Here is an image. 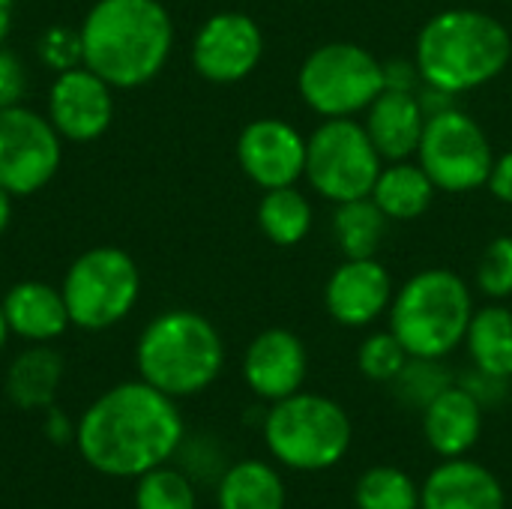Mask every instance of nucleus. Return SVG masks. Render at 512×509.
<instances>
[{
    "mask_svg": "<svg viewBox=\"0 0 512 509\" xmlns=\"http://www.w3.org/2000/svg\"><path fill=\"white\" fill-rule=\"evenodd\" d=\"M186 438L177 399L147 381H123L105 390L75 423L81 459L102 477L138 480L168 465Z\"/></svg>",
    "mask_w": 512,
    "mask_h": 509,
    "instance_id": "obj_1",
    "label": "nucleus"
},
{
    "mask_svg": "<svg viewBox=\"0 0 512 509\" xmlns=\"http://www.w3.org/2000/svg\"><path fill=\"white\" fill-rule=\"evenodd\" d=\"M78 33L84 66L114 90L150 84L174 51V21L159 0H96Z\"/></svg>",
    "mask_w": 512,
    "mask_h": 509,
    "instance_id": "obj_2",
    "label": "nucleus"
},
{
    "mask_svg": "<svg viewBox=\"0 0 512 509\" xmlns=\"http://www.w3.org/2000/svg\"><path fill=\"white\" fill-rule=\"evenodd\" d=\"M510 60V30L495 15L465 6L432 15L414 45V66L423 84L453 96L495 81Z\"/></svg>",
    "mask_w": 512,
    "mask_h": 509,
    "instance_id": "obj_3",
    "label": "nucleus"
},
{
    "mask_svg": "<svg viewBox=\"0 0 512 509\" xmlns=\"http://www.w3.org/2000/svg\"><path fill=\"white\" fill-rule=\"evenodd\" d=\"M138 378L171 399L204 393L225 366V342L210 318L192 309L156 315L135 345Z\"/></svg>",
    "mask_w": 512,
    "mask_h": 509,
    "instance_id": "obj_4",
    "label": "nucleus"
},
{
    "mask_svg": "<svg viewBox=\"0 0 512 509\" xmlns=\"http://www.w3.org/2000/svg\"><path fill=\"white\" fill-rule=\"evenodd\" d=\"M390 330L417 360H444L465 345L474 318L468 282L447 267H429L411 276L390 303Z\"/></svg>",
    "mask_w": 512,
    "mask_h": 509,
    "instance_id": "obj_5",
    "label": "nucleus"
},
{
    "mask_svg": "<svg viewBox=\"0 0 512 509\" xmlns=\"http://www.w3.org/2000/svg\"><path fill=\"white\" fill-rule=\"evenodd\" d=\"M261 432L270 456L303 474L339 465L354 438L351 417L336 399L303 390L273 402L264 414Z\"/></svg>",
    "mask_w": 512,
    "mask_h": 509,
    "instance_id": "obj_6",
    "label": "nucleus"
},
{
    "mask_svg": "<svg viewBox=\"0 0 512 509\" xmlns=\"http://www.w3.org/2000/svg\"><path fill=\"white\" fill-rule=\"evenodd\" d=\"M384 87V63L357 42H324L306 54L297 72L300 99L324 120L366 111Z\"/></svg>",
    "mask_w": 512,
    "mask_h": 509,
    "instance_id": "obj_7",
    "label": "nucleus"
},
{
    "mask_svg": "<svg viewBox=\"0 0 512 509\" xmlns=\"http://www.w3.org/2000/svg\"><path fill=\"white\" fill-rule=\"evenodd\" d=\"M60 291L72 327L102 333L135 309L141 297V270L129 252L117 246H93L72 261Z\"/></svg>",
    "mask_w": 512,
    "mask_h": 509,
    "instance_id": "obj_8",
    "label": "nucleus"
},
{
    "mask_svg": "<svg viewBox=\"0 0 512 509\" xmlns=\"http://www.w3.org/2000/svg\"><path fill=\"white\" fill-rule=\"evenodd\" d=\"M384 168L378 147L366 126L354 117H330L306 138V180L309 186L333 201L345 204L369 198Z\"/></svg>",
    "mask_w": 512,
    "mask_h": 509,
    "instance_id": "obj_9",
    "label": "nucleus"
},
{
    "mask_svg": "<svg viewBox=\"0 0 512 509\" xmlns=\"http://www.w3.org/2000/svg\"><path fill=\"white\" fill-rule=\"evenodd\" d=\"M417 162L438 192L465 195L489 183L495 153L486 129L462 108H444L426 117Z\"/></svg>",
    "mask_w": 512,
    "mask_h": 509,
    "instance_id": "obj_10",
    "label": "nucleus"
},
{
    "mask_svg": "<svg viewBox=\"0 0 512 509\" xmlns=\"http://www.w3.org/2000/svg\"><path fill=\"white\" fill-rule=\"evenodd\" d=\"M63 162V138L27 105L0 108V189L27 198L45 189Z\"/></svg>",
    "mask_w": 512,
    "mask_h": 509,
    "instance_id": "obj_11",
    "label": "nucleus"
},
{
    "mask_svg": "<svg viewBox=\"0 0 512 509\" xmlns=\"http://www.w3.org/2000/svg\"><path fill=\"white\" fill-rule=\"evenodd\" d=\"M261 57L264 33L246 12H216L192 39V66L210 84H237L249 78Z\"/></svg>",
    "mask_w": 512,
    "mask_h": 509,
    "instance_id": "obj_12",
    "label": "nucleus"
},
{
    "mask_svg": "<svg viewBox=\"0 0 512 509\" xmlns=\"http://www.w3.org/2000/svg\"><path fill=\"white\" fill-rule=\"evenodd\" d=\"M114 111V87L84 63L57 72L48 87L45 117L63 141L87 144L102 138L114 123Z\"/></svg>",
    "mask_w": 512,
    "mask_h": 509,
    "instance_id": "obj_13",
    "label": "nucleus"
},
{
    "mask_svg": "<svg viewBox=\"0 0 512 509\" xmlns=\"http://www.w3.org/2000/svg\"><path fill=\"white\" fill-rule=\"evenodd\" d=\"M237 162L264 192L297 186L306 174V138L282 117H258L246 123L237 138Z\"/></svg>",
    "mask_w": 512,
    "mask_h": 509,
    "instance_id": "obj_14",
    "label": "nucleus"
},
{
    "mask_svg": "<svg viewBox=\"0 0 512 509\" xmlns=\"http://www.w3.org/2000/svg\"><path fill=\"white\" fill-rule=\"evenodd\" d=\"M393 276L378 258H345L327 279L324 306L342 327H369L390 312Z\"/></svg>",
    "mask_w": 512,
    "mask_h": 509,
    "instance_id": "obj_15",
    "label": "nucleus"
},
{
    "mask_svg": "<svg viewBox=\"0 0 512 509\" xmlns=\"http://www.w3.org/2000/svg\"><path fill=\"white\" fill-rule=\"evenodd\" d=\"M306 372H309L306 345L297 333L285 327H270L258 333L243 354L246 387L270 405L300 393Z\"/></svg>",
    "mask_w": 512,
    "mask_h": 509,
    "instance_id": "obj_16",
    "label": "nucleus"
},
{
    "mask_svg": "<svg viewBox=\"0 0 512 509\" xmlns=\"http://www.w3.org/2000/svg\"><path fill=\"white\" fill-rule=\"evenodd\" d=\"M420 509H507L501 480L480 462L444 459L420 486Z\"/></svg>",
    "mask_w": 512,
    "mask_h": 509,
    "instance_id": "obj_17",
    "label": "nucleus"
},
{
    "mask_svg": "<svg viewBox=\"0 0 512 509\" xmlns=\"http://www.w3.org/2000/svg\"><path fill=\"white\" fill-rule=\"evenodd\" d=\"M483 435V405L480 399L462 387H444L426 408H423V438L432 453L441 459L468 456Z\"/></svg>",
    "mask_w": 512,
    "mask_h": 509,
    "instance_id": "obj_18",
    "label": "nucleus"
},
{
    "mask_svg": "<svg viewBox=\"0 0 512 509\" xmlns=\"http://www.w3.org/2000/svg\"><path fill=\"white\" fill-rule=\"evenodd\" d=\"M363 126L384 162L417 156L426 129V108L420 102V93L384 87V93L366 108Z\"/></svg>",
    "mask_w": 512,
    "mask_h": 509,
    "instance_id": "obj_19",
    "label": "nucleus"
},
{
    "mask_svg": "<svg viewBox=\"0 0 512 509\" xmlns=\"http://www.w3.org/2000/svg\"><path fill=\"white\" fill-rule=\"evenodd\" d=\"M0 306H3L9 333L30 345H48L72 327L63 291L39 279L15 282L3 294Z\"/></svg>",
    "mask_w": 512,
    "mask_h": 509,
    "instance_id": "obj_20",
    "label": "nucleus"
},
{
    "mask_svg": "<svg viewBox=\"0 0 512 509\" xmlns=\"http://www.w3.org/2000/svg\"><path fill=\"white\" fill-rule=\"evenodd\" d=\"M63 372V357L51 345H30L6 369V399L21 411H45L54 405Z\"/></svg>",
    "mask_w": 512,
    "mask_h": 509,
    "instance_id": "obj_21",
    "label": "nucleus"
},
{
    "mask_svg": "<svg viewBox=\"0 0 512 509\" xmlns=\"http://www.w3.org/2000/svg\"><path fill=\"white\" fill-rule=\"evenodd\" d=\"M435 192L438 186L432 183V177L423 171L420 162L399 159V162H384L372 186V201L381 207V213L390 222H414L432 207Z\"/></svg>",
    "mask_w": 512,
    "mask_h": 509,
    "instance_id": "obj_22",
    "label": "nucleus"
},
{
    "mask_svg": "<svg viewBox=\"0 0 512 509\" xmlns=\"http://www.w3.org/2000/svg\"><path fill=\"white\" fill-rule=\"evenodd\" d=\"M288 492L282 474L261 462L243 459L222 471L216 486V507L219 509H285Z\"/></svg>",
    "mask_w": 512,
    "mask_h": 509,
    "instance_id": "obj_23",
    "label": "nucleus"
},
{
    "mask_svg": "<svg viewBox=\"0 0 512 509\" xmlns=\"http://www.w3.org/2000/svg\"><path fill=\"white\" fill-rule=\"evenodd\" d=\"M465 348L477 372L492 378H512V312L504 303H489L474 309L465 333Z\"/></svg>",
    "mask_w": 512,
    "mask_h": 509,
    "instance_id": "obj_24",
    "label": "nucleus"
},
{
    "mask_svg": "<svg viewBox=\"0 0 512 509\" xmlns=\"http://www.w3.org/2000/svg\"><path fill=\"white\" fill-rule=\"evenodd\" d=\"M312 204L297 186L267 189L258 201V228L273 246H297L312 231Z\"/></svg>",
    "mask_w": 512,
    "mask_h": 509,
    "instance_id": "obj_25",
    "label": "nucleus"
},
{
    "mask_svg": "<svg viewBox=\"0 0 512 509\" xmlns=\"http://www.w3.org/2000/svg\"><path fill=\"white\" fill-rule=\"evenodd\" d=\"M390 219L381 213V207L369 198H354L345 204H336L333 216V237L345 258H375L384 246Z\"/></svg>",
    "mask_w": 512,
    "mask_h": 509,
    "instance_id": "obj_26",
    "label": "nucleus"
},
{
    "mask_svg": "<svg viewBox=\"0 0 512 509\" xmlns=\"http://www.w3.org/2000/svg\"><path fill=\"white\" fill-rule=\"evenodd\" d=\"M357 509H420V486L393 465L369 468L354 486Z\"/></svg>",
    "mask_w": 512,
    "mask_h": 509,
    "instance_id": "obj_27",
    "label": "nucleus"
},
{
    "mask_svg": "<svg viewBox=\"0 0 512 509\" xmlns=\"http://www.w3.org/2000/svg\"><path fill=\"white\" fill-rule=\"evenodd\" d=\"M135 509H198V492L183 468L159 465L135 480Z\"/></svg>",
    "mask_w": 512,
    "mask_h": 509,
    "instance_id": "obj_28",
    "label": "nucleus"
},
{
    "mask_svg": "<svg viewBox=\"0 0 512 509\" xmlns=\"http://www.w3.org/2000/svg\"><path fill=\"white\" fill-rule=\"evenodd\" d=\"M411 354L405 351V345L393 336V330H378L369 333L360 342L357 351V369L363 378L375 381V384H393L402 369L408 366Z\"/></svg>",
    "mask_w": 512,
    "mask_h": 509,
    "instance_id": "obj_29",
    "label": "nucleus"
},
{
    "mask_svg": "<svg viewBox=\"0 0 512 509\" xmlns=\"http://www.w3.org/2000/svg\"><path fill=\"white\" fill-rule=\"evenodd\" d=\"M477 288L495 303L512 297V234L495 237L477 264Z\"/></svg>",
    "mask_w": 512,
    "mask_h": 509,
    "instance_id": "obj_30",
    "label": "nucleus"
},
{
    "mask_svg": "<svg viewBox=\"0 0 512 509\" xmlns=\"http://www.w3.org/2000/svg\"><path fill=\"white\" fill-rule=\"evenodd\" d=\"M393 384H396V390H399V396H402L405 405L423 411L453 381L441 369V360H417V357H411L408 366L402 369V375Z\"/></svg>",
    "mask_w": 512,
    "mask_h": 509,
    "instance_id": "obj_31",
    "label": "nucleus"
},
{
    "mask_svg": "<svg viewBox=\"0 0 512 509\" xmlns=\"http://www.w3.org/2000/svg\"><path fill=\"white\" fill-rule=\"evenodd\" d=\"M39 60L57 75V72H66L72 66H81V33L78 27H66V24H54L48 27L42 36H39Z\"/></svg>",
    "mask_w": 512,
    "mask_h": 509,
    "instance_id": "obj_32",
    "label": "nucleus"
},
{
    "mask_svg": "<svg viewBox=\"0 0 512 509\" xmlns=\"http://www.w3.org/2000/svg\"><path fill=\"white\" fill-rule=\"evenodd\" d=\"M27 90V66L24 60L0 45V108H9V105H21V96Z\"/></svg>",
    "mask_w": 512,
    "mask_h": 509,
    "instance_id": "obj_33",
    "label": "nucleus"
},
{
    "mask_svg": "<svg viewBox=\"0 0 512 509\" xmlns=\"http://www.w3.org/2000/svg\"><path fill=\"white\" fill-rule=\"evenodd\" d=\"M486 186L501 204L512 207V150H507L504 156H495V165H492V174H489Z\"/></svg>",
    "mask_w": 512,
    "mask_h": 509,
    "instance_id": "obj_34",
    "label": "nucleus"
},
{
    "mask_svg": "<svg viewBox=\"0 0 512 509\" xmlns=\"http://www.w3.org/2000/svg\"><path fill=\"white\" fill-rule=\"evenodd\" d=\"M42 432H45V438H48L51 444H57V447L75 441V426H72L69 417H66L60 408H54V405L45 408V426H42Z\"/></svg>",
    "mask_w": 512,
    "mask_h": 509,
    "instance_id": "obj_35",
    "label": "nucleus"
},
{
    "mask_svg": "<svg viewBox=\"0 0 512 509\" xmlns=\"http://www.w3.org/2000/svg\"><path fill=\"white\" fill-rule=\"evenodd\" d=\"M12 18H15V3L0 0V45H6V36L12 30Z\"/></svg>",
    "mask_w": 512,
    "mask_h": 509,
    "instance_id": "obj_36",
    "label": "nucleus"
},
{
    "mask_svg": "<svg viewBox=\"0 0 512 509\" xmlns=\"http://www.w3.org/2000/svg\"><path fill=\"white\" fill-rule=\"evenodd\" d=\"M9 222H12V195L6 189H0V237L6 234Z\"/></svg>",
    "mask_w": 512,
    "mask_h": 509,
    "instance_id": "obj_37",
    "label": "nucleus"
},
{
    "mask_svg": "<svg viewBox=\"0 0 512 509\" xmlns=\"http://www.w3.org/2000/svg\"><path fill=\"white\" fill-rule=\"evenodd\" d=\"M9 336L12 333H9V324H6V315H3V306H0V351H3V345H6Z\"/></svg>",
    "mask_w": 512,
    "mask_h": 509,
    "instance_id": "obj_38",
    "label": "nucleus"
},
{
    "mask_svg": "<svg viewBox=\"0 0 512 509\" xmlns=\"http://www.w3.org/2000/svg\"><path fill=\"white\" fill-rule=\"evenodd\" d=\"M510 393H512V378H510Z\"/></svg>",
    "mask_w": 512,
    "mask_h": 509,
    "instance_id": "obj_39",
    "label": "nucleus"
}]
</instances>
